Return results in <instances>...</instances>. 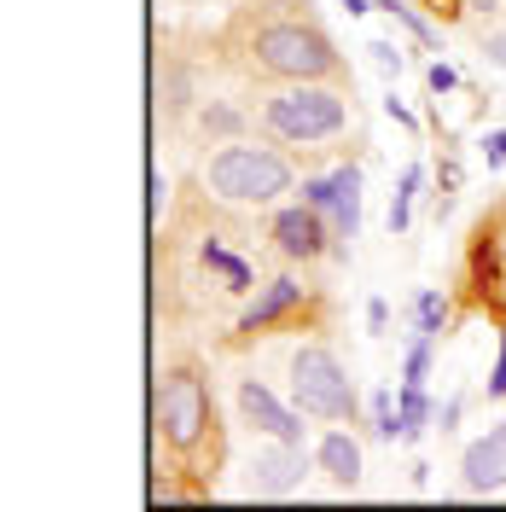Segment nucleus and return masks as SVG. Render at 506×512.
Listing matches in <instances>:
<instances>
[{
	"label": "nucleus",
	"mask_w": 506,
	"mask_h": 512,
	"mask_svg": "<svg viewBox=\"0 0 506 512\" xmlns=\"http://www.w3.org/2000/svg\"><path fill=\"white\" fill-rule=\"evenodd\" d=\"M413 315H419V338H437V332H443V320H448V303L437 297V291H425V297L413 303Z\"/></svg>",
	"instance_id": "nucleus-15"
},
{
	"label": "nucleus",
	"mask_w": 506,
	"mask_h": 512,
	"mask_svg": "<svg viewBox=\"0 0 506 512\" xmlns=\"http://www.w3.org/2000/svg\"><path fill=\"white\" fill-rule=\"evenodd\" d=\"M204 128H210V134H233V128H239V111H227V105H210V111H204Z\"/></svg>",
	"instance_id": "nucleus-18"
},
{
	"label": "nucleus",
	"mask_w": 506,
	"mask_h": 512,
	"mask_svg": "<svg viewBox=\"0 0 506 512\" xmlns=\"http://www.w3.org/2000/svg\"><path fill=\"white\" fill-rule=\"evenodd\" d=\"M460 483L472 495H501L506 489V419L466 443V454H460Z\"/></svg>",
	"instance_id": "nucleus-10"
},
{
	"label": "nucleus",
	"mask_w": 506,
	"mask_h": 512,
	"mask_svg": "<svg viewBox=\"0 0 506 512\" xmlns=\"http://www.w3.org/2000/svg\"><path fill=\"white\" fill-rule=\"evenodd\" d=\"M419 6H425L431 18H460V12H466V0H419Z\"/></svg>",
	"instance_id": "nucleus-19"
},
{
	"label": "nucleus",
	"mask_w": 506,
	"mask_h": 512,
	"mask_svg": "<svg viewBox=\"0 0 506 512\" xmlns=\"http://www.w3.org/2000/svg\"><path fill=\"white\" fill-rule=\"evenodd\" d=\"M413 192H419V163H408V175H402V192H396V198H390V233H402V227H408Z\"/></svg>",
	"instance_id": "nucleus-16"
},
{
	"label": "nucleus",
	"mask_w": 506,
	"mask_h": 512,
	"mask_svg": "<svg viewBox=\"0 0 506 512\" xmlns=\"http://www.w3.org/2000/svg\"><path fill=\"white\" fill-rule=\"evenodd\" d=\"M390 18H396V24H408V35L419 41V47H425V53H443V41H437V30H431V24H425L419 12H413L408 0H396V6H390Z\"/></svg>",
	"instance_id": "nucleus-14"
},
{
	"label": "nucleus",
	"mask_w": 506,
	"mask_h": 512,
	"mask_svg": "<svg viewBox=\"0 0 506 512\" xmlns=\"http://www.w3.org/2000/svg\"><path fill=\"white\" fill-rule=\"evenodd\" d=\"M367 53H373V64H379L384 76H402V47L396 41H367Z\"/></svg>",
	"instance_id": "nucleus-17"
},
{
	"label": "nucleus",
	"mask_w": 506,
	"mask_h": 512,
	"mask_svg": "<svg viewBox=\"0 0 506 512\" xmlns=\"http://www.w3.org/2000/svg\"><path fill=\"white\" fill-rule=\"evenodd\" d=\"M501 0H466V12H495Z\"/></svg>",
	"instance_id": "nucleus-24"
},
{
	"label": "nucleus",
	"mask_w": 506,
	"mask_h": 512,
	"mask_svg": "<svg viewBox=\"0 0 506 512\" xmlns=\"http://www.w3.org/2000/svg\"><path fill=\"white\" fill-rule=\"evenodd\" d=\"M483 53H489V59L506 70V35H489V41H483Z\"/></svg>",
	"instance_id": "nucleus-22"
},
{
	"label": "nucleus",
	"mask_w": 506,
	"mask_h": 512,
	"mask_svg": "<svg viewBox=\"0 0 506 512\" xmlns=\"http://www.w3.org/2000/svg\"><path fill=\"white\" fill-rule=\"evenodd\" d=\"M303 309H309V286H297L291 274H280V280H268L262 286V297H256L251 309L239 315V338H256V332H274L280 320H303Z\"/></svg>",
	"instance_id": "nucleus-9"
},
{
	"label": "nucleus",
	"mask_w": 506,
	"mask_h": 512,
	"mask_svg": "<svg viewBox=\"0 0 506 512\" xmlns=\"http://www.w3.org/2000/svg\"><path fill=\"white\" fill-rule=\"evenodd\" d=\"M489 390H495V396H506V344H501V367H495V379H489Z\"/></svg>",
	"instance_id": "nucleus-23"
},
{
	"label": "nucleus",
	"mask_w": 506,
	"mask_h": 512,
	"mask_svg": "<svg viewBox=\"0 0 506 512\" xmlns=\"http://www.w3.org/2000/svg\"><path fill=\"white\" fill-rule=\"evenodd\" d=\"M158 443L181 460L192 478H216L222 460V414H216V390L210 379L181 361L158 379Z\"/></svg>",
	"instance_id": "nucleus-2"
},
{
	"label": "nucleus",
	"mask_w": 506,
	"mask_h": 512,
	"mask_svg": "<svg viewBox=\"0 0 506 512\" xmlns=\"http://www.w3.org/2000/svg\"><path fill=\"white\" fill-rule=\"evenodd\" d=\"M297 181V169L274 146H251V140H227L216 158L204 163V187L222 204H274Z\"/></svg>",
	"instance_id": "nucleus-3"
},
{
	"label": "nucleus",
	"mask_w": 506,
	"mask_h": 512,
	"mask_svg": "<svg viewBox=\"0 0 506 512\" xmlns=\"http://www.w3.org/2000/svg\"><path fill=\"white\" fill-rule=\"evenodd\" d=\"M303 478H309L303 443H274L268 437V448L251 454V495H291V489H303Z\"/></svg>",
	"instance_id": "nucleus-8"
},
{
	"label": "nucleus",
	"mask_w": 506,
	"mask_h": 512,
	"mask_svg": "<svg viewBox=\"0 0 506 512\" xmlns=\"http://www.w3.org/2000/svg\"><path fill=\"white\" fill-rule=\"evenodd\" d=\"M431 88H437V94L454 88V70H448V64H431Z\"/></svg>",
	"instance_id": "nucleus-21"
},
{
	"label": "nucleus",
	"mask_w": 506,
	"mask_h": 512,
	"mask_svg": "<svg viewBox=\"0 0 506 512\" xmlns=\"http://www.w3.org/2000/svg\"><path fill=\"white\" fill-rule=\"evenodd\" d=\"M291 402H297V414L326 419V425L355 419V408H361L355 379L344 373V361L326 344H303V350L291 355Z\"/></svg>",
	"instance_id": "nucleus-5"
},
{
	"label": "nucleus",
	"mask_w": 506,
	"mask_h": 512,
	"mask_svg": "<svg viewBox=\"0 0 506 512\" xmlns=\"http://www.w3.org/2000/svg\"><path fill=\"white\" fill-rule=\"evenodd\" d=\"M262 128L285 146H320L349 128V99L332 82H285L262 105Z\"/></svg>",
	"instance_id": "nucleus-4"
},
{
	"label": "nucleus",
	"mask_w": 506,
	"mask_h": 512,
	"mask_svg": "<svg viewBox=\"0 0 506 512\" xmlns=\"http://www.w3.org/2000/svg\"><path fill=\"white\" fill-rule=\"evenodd\" d=\"M483 152H489L495 163L506 158V128H495V134H483Z\"/></svg>",
	"instance_id": "nucleus-20"
},
{
	"label": "nucleus",
	"mask_w": 506,
	"mask_h": 512,
	"mask_svg": "<svg viewBox=\"0 0 506 512\" xmlns=\"http://www.w3.org/2000/svg\"><path fill=\"white\" fill-rule=\"evenodd\" d=\"M303 198H309L320 216L332 222L338 251H349V239L361 233V169H355V163H338L326 181H309V187H303Z\"/></svg>",
	"instance_id": "nucleus-6"
},
{
	"label": "nucleus",
	"mask_w": 506,
	"mask_h": 512,
	"mask_svg": "<svg viewBox=\"0 0 506 512\" xmlns=\"http://www.w3.org/2000/svg\"><path fill=\"white\" fill-rule=\"evenodd\" d=\"M315 466L338 483V489H355V483H361V443H355L349 431H326L315 443Z\"/></svg>",
	"instance_id": "nucleus-12"
},
{
	"label": "nucleus",
	"mask_w": 506,
	"mask_h": 512,
	"mask_svg": "<svg viewBox=\"0 0 506 512\" xmlns=\"http://www.w3.org/2000/svg\"><path fill=\"white\" fill-rule=\"evenodd\" d=\"M309 0H245L239 12V53L251 70L274 82H338L344 53L332 35L303 12Z\"/></svg>",
	"instance_id": "nucleus-1"
},
{
	"label": "nucleus",
	"mask_w": 506,
	"mask_h": 512,
	"mask_svg": "<svg viewBox=\"0 0 506 512\" xmlns=\"http://www.w3.org/2000/svg\"><path fill=\"white\" fill-rule=\"evenodd\" d=\"M204 262H210V268H216V274L227 280V291H251V268H245L239 256H227L222 245H216V239L204 245Z\"/></svg>",
	"instance_id": "nucleus-13"
},
{
	"label": "nucleus",
	"mask_w": 506,
	"mask_h": 512,
	"mask_svg": "<svg viewBox=\"0 0 506 512\" xmlns=\"http://www.w3.org/2000/svg\"><path fill=\"white\" fill-rule=\"evenodd\" d=\"M274 251L285 262H320L326 251H338V239H332V222L303 198V204H291V210L274 216Z\"/></svg>",
	"instance_id": "nucleus-7"
},
{
	"label": "nucleus",
	"mask_w": 506,
	"mask_h": 512,
	"mask_svg": "<svg viewBox=\"0 0 506 512\" xmlns=\"http://www.w3.org/2000/svg\"><path fill=\"white\" fill-rule=\"evenodd\" d=\"M239 414L251 419L262 437H274V443H303V437H309V425L291 414L268 384H256V379H239Z\"/></svg>",
	"instance_id": "nucleus-11"
}]
</instances>
